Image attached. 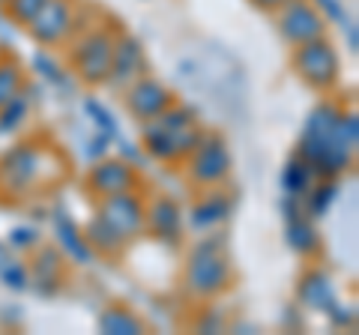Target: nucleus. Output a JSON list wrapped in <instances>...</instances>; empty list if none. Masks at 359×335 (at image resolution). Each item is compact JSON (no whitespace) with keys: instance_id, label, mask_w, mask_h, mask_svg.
<instances>
[{"instance_id":"obj_1","label":"nucleus","mask_w":359,"mask_h":335,"mask_svg":"<svg viewBox=\"0 0 359 335\" xmlns=\"http://www.w3.org/2000/svg\"><path fill=\"white\" fill-rule=\"evenodd\" d=\"M341 108L335 102H320L302 123L297 156L306 162L318 180H339L341 174H347L353 168L356 153L341 147L335 126H339Z\"/></svg>"},{"instance_id":"obj_2","label":"nucleus","mask_w":359,"mask_h":335,"mask_svg":"<svg viewBox=\"0 0 359 335\" xmlns=\"http://www.w3.org/2000/svg\"><path fill=\"white\" fill-rule=\"evenodd\" d=\"M231 282H233V270H231L228 254H224V240L219 233L201 240L186 264V275H183L186 294L195 299H212L224 294Z\"/></svg>"},{"instance_id":"obj_3","label":"nucleus","mask_w":359,"mask_h":335,"mask_svg":"<svg viewBox=\"0 0 359 335\" xmlns=\"http://www.w3.org/2000/svg\"><path fill=\"white\" fill-rule=\"evenodd\" d=\"M114 42H117V30L108 25H90L69 39V66L75 69L78 81H84L87 87L108 84Z\"/></svg>"},{"instance_id":"obj_4","label":"nucleus","mask_w":359,"mask_h":335,"mask_svg":"<svg viewBox=\"0 0 359 335\" xmlns=\"http://www.w3.org/2000/svg\"><path fill=\"white\" fill-rule=\"evenodd\" d=\"M48 147L39 141H18L0 156V192L27 198L45 183Z\"/></svg>"},{"instance_id":"obj_5","label":"nucleus","mask_w":359,"mask_h":335,"mask_svg":"<svg viewBox=\"0 0 359 335\" xmlns=\"http://www.w3.org/2000/svg\"><path fill=\"white\" fill-rule=\"evenodd\" d=\"M290 66H294V72L299 75V81L309 84L311 90H318V93L335 90V84H339V78H341V57L327 36L294 46Z\"/></svg>"},{"instance_id":"obj_6","label":"nucleus","mask_w":359,"mask_h":335,"mask_svg":"<svg viewBox=\"0 0 359 335\" xmlns=\"http://www.w3.org/2000/svg\"><path fill=\"white\" fill-rule=\"evenodd\" d=\"M186 165V177L189 183L198 186V189H212V186H222L224 180L231 177V168H233V156L231 147L219 132H207L204 141L192 150V156L183 159Z\"/></svg>"},{"instance_id":"obj_7","label":"nucleus","mask_w":359,"mask_h":335,"mask_svg":"<svg viewBox=\"0 0 359 335\" xmlns=\"http://www.w3.org/2000/svg\"><path fill=\"white\" fill-rule=\"evenodd\" d=\"M276 30L290 48L302 46L309 39L327 36V18L320 15V9L311 0H287L285 6L276 9Z\"/></svg>"},{"instance_id":"obj_8","label":"nucleus","mask_w":359,"mask_h":335,"mask_svg":"<svg viewBox=\"0 0 359 335\" xmlns=\"http://www.w3.org/2000/svg\"><path fill=\"white\" fill-rule=\"evenodd\" d=\"M78 6H81L78 0H48L36 13V18L27 25L30 36L45 48L66 46V42L72 39V25H75Z\"/></svg>"},{"instance_id":"obj_9","label":"nucleus","mask_w":359,"mask_h":335,"mask_svg":"<svg viewBox=\"0 0 359 335\" xmlns=\"http://www.w3.org/2000/svg\"><path fill=\"white\" fill-rule=\"evenodd\" d=\"M87 192L93 198H108V195H120V192H135L141 189V174L138 168L126 159H96L90 165V171L84 177Z\"/></svg>"},{"instance_id":"obj_10","label":"nucleus","mask_w":359,"mask_h":335,"mask_svg":"<svg viewBox=\"0 0 359 335\" xmlns=\"http://www.w3.org/2000/svg\"><path fill=\"white\" fill-rule=\"evenodd\" d=\"M144 210H147V200L141 198V189L99 198V204H96V213L108 219L129 242L144 233Z\"/></svg>"},{"instance_id":"obj_11","label":"nucleus","mask_w":359,"mask_h":335,"mask_svg":"<svg viewBox=\"0 0 359 335\" xmlns=\"http://www.w3.org/2000/svg\"><path fill=\"white\" fill-rule=\"evenodd\" d=\"M177 99L168 87L153 75H141L126 87V108L138 123H150L162 114L168 105H174Z\"/></svg>"},{"instance_id":"obj_12","label":"nucleus","mask_w":359,"mask_h":335,"mask_svg":"<svg viewBox=\"0 0 359 335\" xmlns=\"http://www.w3.org/2000/svg\"><path fill=\"white\" fill-rule=\"evenodd\" d=\"M141 75H147V54H144V46L135 36H129V33H117L108 84L117 87V90H126L135 78H141Z\"/></svg>"},{"instance_id":"obj_13","label":"nucleus","mask_w":359,"mask_h":335,"mask_svg":"<svg viewBox=\"0 0 359 335\" xmlns=\"http://www.w3.org/2000/svg\"><path fill=\"white\" fill-rule=\"evenodd\" d=\"M33 261L30 266V285L39 296L51 299L60 294L63 287V275H66V254L57 249V245H39L33 249Z\"/></svg>"},{"instance_id":"obj_14","label":"nucleus","mask_w":359,"mask_h":335,"mask_svg":"<svg viewBox=\"0 0 359 335\" xmlns=\"http://www.w3.org/2000/svg\"><path fill=\"white\" fill-rule=\"evenodd\" d=\"M144 231H150L153 237L162 242H180V237H183V207H180V200L168 198V195L147 200Z\"/></svg>"},{"instance_id":"obj_15","label":"nucleus","mask_w":359,"mask_h":335,"mask_svg":"<svg viewBox=\"0 0 359 335\" xmlns=\"http://www.w3.org/2000/svg\"><path fill=\"white\" fill-rule=\"evenodd\" d=\"M51 228H54L57 249L66 254V261H72L78 266H87V264L96 261V252L90 249V242L84 240V231L78 228V221L66 213L63 207L51 210Z\"/></svg>"},{"instance_id":"obj_16","label":"nucleus","mask_w":359,"mask_h":335,"mask_svg":"<svg viewBox=\"0 0 359 335\" xmlns=\"http://www.w3.org/2000/svg\"><path fill=\"white\" fill-rule=\"evenodd\" d=\"M231 213H233L231 195L212 186L210 192H204L192 204V210H189V221H192L195 231H212V228H219L222 221H228Z\"/></svg>"},{"instance_id":"obj_17","label":"nucleus","mask_w":359,"mask_h":335,"mask_svg":"<svg viewBox=\"0 0 359 335\" xmlns=\"http://www.w3.org/2000/svg\"><path fill=\"white\" fill-rule=\"evenodd\" d=\"M297 299L311 311H327L335 299V287H332L330 273L320 270V266H311V270L302 273L299 285H297Z\"/></svg>"},{"instance_id":"obj_18","label":"nucleus","mask_w":359,"mask_h":335,"mask_svg":"<svg viewBox=\"0 0 359 335\" xmlns=\"http://www.w3.org/2000/svg\"><path fill=\"white\" fill-rule=\"evenodd\" d=\"M81 231H84V240L90 242V249L96 252V258L99 254H102V258H120V254L126 252V245H129V240L99 213L90 219Z\"/></svg>"},{"instance_id":"obj_19","label":"nucleus","mask_w":359,"mask_h":335,"mask_svg":"<svg viewBox=\"0 0 359 335\" xmlns=\"http://www.w3.org/2000/svg\"><path fill=\"white\" fill-rule=\"evenodd\" d=\"M141 144L147 156H153L156 162H165V165H174L180 162V150H177V132H168L156 123H144V132H141Z\"/></svg>"},{"instance_id":"obj_20","label":"nucleus","mask_w":359,"mask_h":335,"mask_svg":"<svg viewBox=\"0 0 359 335\" xmlns=\"http://www.w3.org/2000/svg\"><path fill=\"white\" fill-rule=\"evenodd\" d=\"M285 237H287V245L299 254V258H314L323 245L320 231L314 228V219H309V216H299L294 221H287Z\"/></svg>"},{"instance_id":"obj_21","label":"nucleus","mask_w":359,"mask_h":335,"mask_svg":"<svg viewBox=\"0 0 359 335\" xmlns=\"http://www.w3.org/2000/svg\"><path fill=\"white\" fill-rule=\"evenodd\" d=\"M339 198V183L335 180H314V186L302 195V213L309 219H323Z\"/></svg>"},{"instance_id":"obj_22","label":"nucleus","mask_w":359,"mask_h":335,"mask_svg":"<svg viewBox=\"0 0 359 335\" xmlns=\"http://www.w3.org/2000/svg\"><path fill=\"white\" fill-rule=\"evenodd\" d=\"M99 332H105V335H141L144 323L135 317L129 308L108 306L102 315H99Z\"/></svg>"},{"instance_id":"obj_23","label":"nucleus","mask_w":359,"mask_h":335,"mask_svg":"<svg viewBox=\"0 0 359 335\" xmlns=\"http://www.w3.org/2000/svg\"><path fill=\"white\" fill-rule=\"evenodd\" d=\"M314 171L299 159V156H294V159H287L285 168H282V192L290 195V198H302L309 192V189L314 186Z\"/></svg>"},{"instance_id":"obj_24","label":"nucleus","mask_w":359,"mask_h":335,"mask_svg":"<svg viewBox=\"0 0 359 335\" xmlns=\"http://www.w3.org/2000/svg\"><path fill=\"white\" fill-rule=\"evenodd\" d=\"M30 108H33V102H30L27 90L21 87V93H15L6 105H0V135H15L30 120Z\"/></svg>"},{"instance_id":"obj_25","label":"nucleus","mask_w":359,"mask_h":335,"mask_svg":"<svg viewBox=\"0 0 359 335\" xmlns=\"http://www.w3.org/2000/svg\"><path fill=\"white\" fill-rule=\"evenodd\" d=\"M25 84H27V78H25L21 63L15 57H9V54H0V105H6L15 93H21Z\"/></svg>"},{"instance_id":"obj_26","label":"nucleus","mask_w":359,"mask_h":335,"mask_svg":"<svg viewBox=\"0 0 359 335\" xmlns=\"http://www.w3.org/2000/svg\"><path fill=\"white\" fill-rule=\"evenodd\" d=\"M30 63H33V69H36V75L42 78V81H48L54 87H66V90H69V75H66V69L51 57V54L36 51Z\"/></svg>"},{"instance_id":"obj_27","label":"nucleus","mask_w":359,"mask_h":335,"mask_svg":"<svg viewBox=\"0 0 359 335\" xmlns=\"http://www.w3.org/2000/svg\"><path fill=\"white\" fill-rule=\"evenodd\" d=\"M84 114L93 120V126L99 132H105V135H111L114 141L120 138V123H117V117L111 114V108L102 105L99 99H84Z\"/></svg>"},{"instance_id":"obj_28","label":"nucleus","mask_w":359,"mask_h":335,"mask_svg":"<svg viewBox=\"0 0 359 335\" xmlns=\"http://www.w3.org/2000/svg\"><path fill=\"white\" fill-rule=\"evenodd\" d=\"M153 123L156 126H162V129H168V132H177V129H186V126H192V123H198V114H195V108L174 102V105H168Z\"/></svg>"},{"instance_id":"obj_29","label":"nucleus","mask_w":359,"mask_h":335,"mask_svg":"<svg viewBox=\"0 0 359 335\" xmlns=\"http://www.w3.org/2000/svg\"><path fill=\"white\" fill-rule=\"evenodd\" d=\"M6 245L13 252H21V254H30L33 249H39L42 245V233L39 228H33V225H18L6 233Z\"/></svg>"},{"instance_id":"obj_30","label":"nucleus","mask_w":359,"mask_h":335,"mask_svg":"<svg viewBox=\"0 0 359 335\" xmlns=\"http://www.w3.org/2000/svg\"><path fill=\"white\" fill-rule=\"evenodd\" d=\"M45 4H48V0H4V13H6V18H13L15 25L27 27Z\"/></svg>"},{"instance_id":"obj_31","label":"nucleus","mask_w":359,"mask_h":335,"mask_svg":"<svg viewBox=\"0 0 359 335\" xmlns=\"http://www.w3.org/2000/svg\"><path fill=\"white\" fill-rule=\"evenodd\" d=\"M0 285L9 287V290H15V294H21V290H27L30 287V266L25 261H18L13 258L4 270H0Z\"/></svg>"},{"instance_id":"obj_32","label":"nucleus","mask_w":359,"mask_h":335,"mask_svg":"<svg viewBox=\"0 0 359 335\" xmlns=\"http://www.w3.org/2000/svg\"><path fill=\"white\" fill-rule=\"evenodd\" d=\"M335 135H339L341 147L356 153V147H359V117H356V111H341L339 126H335Z\"/></svg>"},{"instance_id":"obj_33","label":"nucleus","mask_w":359,"mask_h":335,"mask_svg":"<svg viewBox=\"0 0 359 335\" xmlns=\"http://www.w3.org/2000/svg\"><path fill=\"white\" fill-rule=\"evenodd\" d=\"M111 144H114V138H111V135H105V132H99V129H96V135L90 138V141L84 144V147H81V156H84L87 162L105 159V156H108V150H111Z\"/></svg>"},{"instance_id":"obj_34","label":"nucleus","mask_w":359,"mask_h":335,"mask_svg":"<svg viewBox=\"0 0 359 335\" xmlns=\"http://www.w3.org/2000/svg\"><path fill=\"white\" fill-rule=\"evenodd\" d=\"M330 320H332V327H341V329H353L356 327V308L353 306H341L339 299H332V306L323 311Z\"/></svg>"},{"instance_id":"obj_35","label":"nucleus","mask_w":359,"mask_h":335,"mask_svg":"<svg viewBox=\"0 0 359 335\" xmlns=\"http://www.w3.org/2000/svg\"><path fill=\"white\" fill-rule=\"evenodd\" d=\"M311 4L320 9V15L327 18V21H339V25H344V21L351 18V15H347V9H344L341 0H311Z\"/></svg>"},{"instance_id":"obj_36","label":"nucleus","mask_w":359,"mask_h":335,"mask_svg":"<svg viewBox=\"0 0 359 335\" xmlns=\"http://www.w3.org/2000/svg\"><path fill=\"white\" fill-rule=\"evenodd\" d=\"M198 329L201 332H222L224 329V317L216 308H204V315L198 317Z\"/></svg>"},{"instance_id":"obj_37","label":"nucleus","mask_w":359,"mask_h":335,"mask_svg":"<svg viewBox=\"0 0 359 335\" xmlns=\"http://www.w3.org/2000/svg\"><path fill=\"white\" fill-rule=\"evenodd\" d=\"M282 216H285V221H294V219H299V216H306V213H302V198L285 195V198H282Z\"/></svg>"},{"instance_id":"obj_38","label":"nucleus","mask_w":359,"mask_h":335,"mask_svg":"<svg viewBox=\"0 0 359 335\" xmlns=\"http://www.w3.org/2000/svg\"><path fill=\"white\" fill-rule=\"evenodd\" d=\"M341 27H344V36H347V48L356 51V48H359V30H356V21H353V18H347Z\"/></svg>"},{"instance_id":"obj_39","label":"nucleus","mask_w":359,"mask_h":335,"mask_svg":"<svg viewBox=\"0 0 359 335\" xmlns=\"http://www.w3.org/2000/svg\"><path fill=\"white\" fill-rule=\"evenodd\" d=\"M285 4H287V0H252L255 9H261V13H269V15H273L278 6H285Z\"/></svg>"},{"instance_id":"obj_40","label":"nucleus","mask_w":359,"mask_h":335,"mask_svg":"<svg viewBox=\"0 0 359 335\" xmlns=\"http://www.w3.org/2000/svg\"><path fill=\"white\" fill-rule=\"evenodd\" d=\"M13 258H15V252L6 245V240H0V270H4V266L13 261Z\"/></svg>"},{"instance_id":"obj_41","label":"nucleus","mask_w":359,"mask_h":335,"mask_svg":"<svg viewBox=\"0 0 359 335\" xmlns=\"http://www.w3.org/2000/svg\"><path fill=\"white\" fill-rule=\"evenodd\" d=\"M0 6H4V0H0Z\"/></svg>"}]
</instances>
